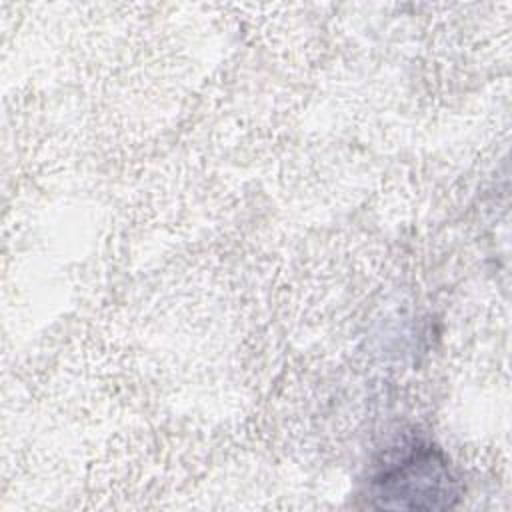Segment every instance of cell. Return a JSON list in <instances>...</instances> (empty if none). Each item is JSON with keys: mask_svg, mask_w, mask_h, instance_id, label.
<instances>
[{"mask_svg": "<svg viewBox=\"0 0 512 512\" xmlns=\"http://www.w3.org/2000/svg\"><path fill=\"white\" fill-rule=\"evenodd\" d=\"M460 482L446 454L428 440L390 446L368 478L366 500L372 508L442 510L456 504Z\"/></svg>", "mask_w": 512, "mask_h": 512, "instance_id": "cell-1", "label": "cell"}]
</instances>
